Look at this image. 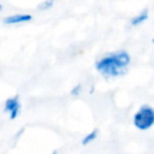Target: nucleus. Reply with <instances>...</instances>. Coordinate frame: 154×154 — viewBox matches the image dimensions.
Here are the masks:
<instances>
[{"mask_svg":"<svg viewBox=\"0 0 154 154\" xmlns=\"http://www.w3.org/2000/svg\"><path fill=\"white\" fill-rule=\"evenodd\" d=\"M97 137H99V130L97 129H93L89 132H87L85 135H83V137L81 140V144L84 146V147H87V146L94 143Z\"/></svg>","mask_w":154,"mask_h":154,"instance_id":"nucleus-6","label":"nucleus"},{"mask_svg":"<svg viewBox=\"0 0 154 154\" xmlns=\"http://www.w3.org/2000/svg\"><path fill=\"white\" fill-rule=\"evenodd\" d=\"M51 154H58V152H57V150H53V152H52Z\"/></svg>","mask_w":154,"mask_h":154,"instance_id":"nucleus-9","label":"nucleus"},{"mask_svg":"<svg viewBox=\"0 0 154 154\" xmlns=\"http://www.w3.org/2000/svg\"><path fill=\"white\" fill-rule=\"evenodd\" d=\"M31 19H32V14L31 13L20 12V13H12V14H8V16L4 17L2 23L5 25H18V24L28 23Z\"/></svg>","mask_w":154,"mask_h":154,"instance_id":"nucleus-4","label":"nucleus"},{"mask_svg":"<svg viewBox=\"0 0 154 154\" xmlns=\"http://www.w3.org/2000/svg\"><path fill=\"white\" fill-rule=\"evenodd\" d=\"M54 6V1L53 0H43L37 5V10L38 11H48Z\"/></svg>","mask_w":154,"mask_h":154,"instance_id":"nucleus-7","label":"nucleus"},{"mask_svg":"<svg viewBox=\"0 0 154 154\" xmlns=\"http://www.w3.org/2000/svg\"><path fill=\"white\" fill-rule=\"evenodd\" d=\"M148 19H149V11H148V8H143L130 18L129 25L131 28H137V26H141L142 24H144Z\"/></svg>","mask_w":154,"mask_h":154,"instance_id":"nucleus-5","label":"nucleus"},{"mask_svg":"<svg viewBox=\"0 0 154 154\" xmlns=\"http://www.w3.org/2000/svg\"><path fill=\"white\" fill-rule=\"evenodd\" d=\"M82 90H83V84L82 83H77V84H75L72 88H71V90H70V95L71 96H79L81 95V93H82Z\"/></svg>","mask_w":154,"mask_h":154,"instance_id":"nucleus-8","label":"nucleus"},{"mask_svg":"<svg viewBox=\"0 0 154 154\" xmlns=\"http://www.w3.org/2000/svg\"><path fill=\"white\" fill-rule=\"evenodd\" d=\"M22 111V101L19 95H12L8 96L4 102V112L8 116L11 120H14L18 118L19 113Z\"/></svg>","mask_w":154,"mask_h":154,"instance_id":"nucleus-3","label":"nucleus"},{"mask_svg":"<svg viewBox=\"0 0 154 154\" xmlns=\"http://www.w3.org/2000/svg\"><path fill=\"white\" fill-rule=\"evenodd\" d=\"M152 42H153V43H154V37H153V38H152Z\"/></svg>","mask_w":154,"mask_h":154,"instance_id":"nucleus-11","label":"nucleus"},{"mask_svg":"<svg viewBox=\"0 0 154 154\" xmlns=\"http://www.w3.org/2000/svg\"><path fill=\"white\" fill-rule=\"evenodd\" d=\"M1 11H2V4L0 2V12H1Z\"/></svg>","mask_w":154,"mask_h":154,"instance_id":"nucleus-10","label":"nucleus"},{"mask_svg":"<svg viewBox=\"0 0 154 154\" xmlns=\"http://www.w3.org/2000/svg\"><path fill=\"white\" fill-rule=\"evenodd\" d=\"M132 125L140 131H147L154 126V107L144 103L132 114Z\"/></svg>","mask_w":154,"mask_h":154,"instance_id":"nucleus-2","label":"nucleus"},{"mask_svg":"<svg viewBox=\"0 0 154 154\" xmlns=\"http://www.w3.org/2000/svg\"><path fill=\"white\" fill-rule=\"evenodd\" d=\"M131 63V55L125 49L108 52L95 61V70L106 78L123 76Z\"/></svg>","mask_w":154,"mask_h":154,"instance_id":"nucleus-1","label":"nucleus"}]
</instances>
